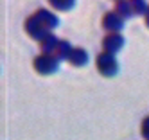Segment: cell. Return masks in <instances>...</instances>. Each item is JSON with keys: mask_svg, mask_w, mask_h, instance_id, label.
Here are the masks:
<instances>
[{"mask_svg": "<svg viewBox=\"0 0 149 140\" xmlns=\"http://www.w3.org/2000/svg\"><path fill=\"white\" fill-rule=\"evenodd\" d=\"M25 31H27V34H29L31 38H33V40H38V41H43L47 36L52 34L50 31H47V29L38 22L36 15L29 16V18L25 20Z\"/></svg>", "mask_w": 149, "mask_h": 140, "instance_id": "obj_3", "label": "cell"}, {"mask_svg": "<svg viewBox=\"0 0 149 140\" xmlns=\"http://www.w3.org/2000/svg\"><path fill=\"white\" fill-rule=\"evenodd\" d=\"M95 63H97V70L104 77H113V75H117V72H119V61L115 59V54L101 52Z\"/></svg>", "mask_w": 149, "mask_h": 140, "instance_id": "obj_1", "label": "cell"}, {"mask_svg": "<svg viewBox=\"0 0 149 140\" xmlns=\"http://www.w3.org/2000/svg\"><path fill=\"white\" fill-rule=\"evenodd\" d=\"M58 41L59 40H56L54 34H50L43 41H40V50H41V54H45V56H52L54 50H56V47H58Z\"/></svg>", "mask_w": 149, "mask_h": 140, "instance_id": "obj_9", "label": "cell"}, {"mask_svg": "<svg viewBox=\"0 0 149 140\" xmlns=\"http://www.w3.org/2000/svg\"><path fill=\"white\" fill-rule=\"evenodd\" d=\"M52 7L54 9H58V11H68V9H72L74 7V0H52Z\"/></svg>", "mask_w": 149, "mask_h": 140, "instance_id": "obj_11", "label": "cell"}, {"mask_svg": "<svg viewBox=\"0 0 149 140\" xmlns=\"http://www.w3.org/2000/svg\"><path fill=\"white\" fill-rule=\"evenodd\" d=\"M59 68V61L54 56H45V54H40V56L34 59V70L41 75H50L58 72Z\"/></svg>", "mask_w": 149, "mask_h": 140, "instance_id": "obj_2", "label": "cell"}, {"mask_svg": "<svg viewBox=\"0 0 149 140\" xmlns=\"http://www.w3.org/2000/svg\"><path fill=\"white\" fill-rule=\"evenodd\" d=\"M131 7H133V13H135V15H144V16H146L147 9H149V6H147L146 2H142V0H133V2H131Z\"/></svg>", "mask_w": 149, "mask_h": 140, "instance_id": "obj_12", "label": "cell"}, {"mask_svg": "<svg viewBox=\"0 0 149 140\" xmlns=\"http://www.w3.org/2000/svg\"><path fill=\"white\" fill-rule=\"evenodd\" d=\"M122 47H124V36L122 34H108V36L102 40V49H104V52L117 54Z\"/></svg>", "mask_w": 149, "mask_h": 140, "instance_id": "obj_5", "label": "cell"}, {"mask_svg": "<svg viewBox=\"0 0 149 140\" xmlns=\"http://www.w3.org/2000/svg\"><path fill=\"white\" fill-rule=\"evenodd\" d=\"M68 61L74 65V67H84V65L88 63V52L84 50V49L76 47V49L72 50V54H70Z\"/></svg>", "mask_w": 149, "mask_h": 140, "instance_id": "obj_8", "label": "cell"}, {"mask_svg": "<svg viewBox=\"0 0 149 140\" xmlns=\"http://www.w3.org/2000/svg\"><path fill=\"white\" fill-rule=\"evenodd\" d=\"M146 25L149 27V9H147V13H146Z\"/></svg>", "mask_w": 149, "mask_h": 140, "instance_id": "obj_14", "label": "cell"}, {"mask_svg": "<svg viewBox=\"0 0 149 140\" xmlns=\"http://www.w3.org/2000/svg\"><path fill=\"white\" fill-rule=\"evenodd\" d=\"M142 135L146 140H149V117H146L144 122H142Z\"/></svg>", "mask_w": 149, "mask_h": 140, "instance_id": "obj_13", "label": "cell"}, {"mask_svg": "<svg viewBox=\"0 0 149 140\" xmlns=\"http://www.w3.org/2000/svg\"><path fill=\"white\" fill-rule=\"evenodd\" d=\"M115 13L122 16L124 20L126 18H131L135 13H133V7H131V2H124V0H117L115 2Z\"/></svg>", "mask_w": 149, "mask_h": 140, "instance_id": "obj_10", "label": "cell"}, {"mask_svg": "<svg viewBox=\"0 0 149 140\" xmlns=\"http://www.w3.org/2000/svg\"><path fill=\"white\" fill-rule=\"evenodd\" d=\"M72 45L68 41H65V40H59L58 41V47H56V50H54V54H52V56H54L58 61H63V59H68L70 58V54H72Z\"/></svg>", "mask_w": 149, "mask_h": 140, "instance_id": "obj_7", "label": "cell"}, {"mask_svg": "<svg viewBox=\"0 0 149 140\" xmlns=\"http://www.w3.org/2000/svg\"><path fill=\"white\" fill-rule=\"evenodd\" d=\"M36 18H38V22L47 31H52V29H56L59 25V20L56 18V15H52L50 11H47V9H40L36 13Z\"/></svg>", "mask_w": 149, "mask_h": 140, "instance_id": "obj_6", "label": "cell"}, {"mask_svg": "<svg viewBox=\"0 0 149 140\" xmlns=\"http://www.w3.org/2000/svg\"><path fill=\"white\" fill-rule=\"evenodd\" d=\"M102 27L106 31H110V34H120V31L124 29V18L119 16L115 11L106 13L102 18Z\"/></svg>", "mask_w": 149, "mask_h": 140, "instance_id": "obj_4", "label": "cell"}]
</instances>
